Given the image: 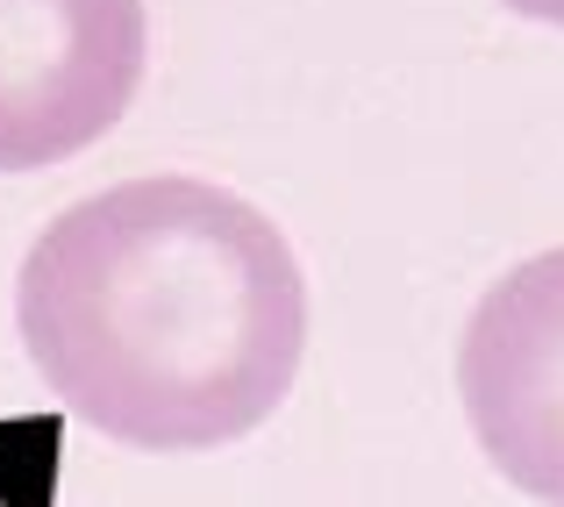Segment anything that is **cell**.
Returning <instances> with one entry per match:
<instances>
[{
  "label": "cell",
  "instance_id": "obj_1",
  "mask_svg": "<svg viewBox=\"0 0 564 507\" xmlns=\"http://www.w3.org/2000/svg\"><path fill=\"white\" fill-rule=\"evenodd\" d=\"M14 336L108 443L221 451L293 393L307 279L279 222L229 186L122 179L43 222L14 279Z\"/></svg>",
  "mask_w": 564,
  "mask_h": 507
},
{
  "label": "cell",
  "instance_id": "obj_2",
  "mask_svg": "<svg viewBox=\"0 0 564 507\" xmlns=\"http://www.w3.org/2000/svg\"><path fill=\"white\" fill-rule=\"evenodd\" d=\"M151 65L143 0H0V172L94 151Z\"/></svg>",
  "mask_w": 564,
  "mask_h": 507
},
{
  "label": "cell",
  "instance_id": "obj_3",
  "mask_svg": "<svg viewBox=\"0 0 564 507\" xmlns=\"http://www.w3.org/2000/svg\"><path fill=\"white\" fill-rule=\"evenodd\" d=\"M457 393L486 465L514 494L564 507V250L479 293L457 343Z\"/></svg>",
  "mask_w": 564,
  "mask_h": 507
},
{
  "label": "cell",
  "instance_id": "obj_4",
  "mask_svg": "<svg viewBox=\"0 0 564 507\" xmlns=\"http://www.w3.org/2000/svg\"><path fill=\"white\" fill-rule=\"evenodd\" d=\"M500 8L529 14V22H551V29H564V0H500Z\"/></svg>",
  "mask_w": 564,
  "mask_h": 507
}]
</instances>
